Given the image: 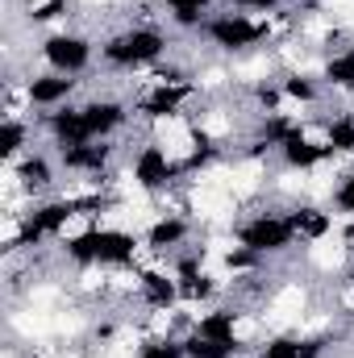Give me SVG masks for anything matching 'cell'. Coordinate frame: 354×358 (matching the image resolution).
<instances>
[{"label": "cell", "instance_id": "obj_11", "mask_svg": "<svg viewBox=\"0 0 354 358\" xmlns=\"http://www.w3.org/2000/svg\"><path fill=\"white\" fill-rule=\"evenodd\" d=\"M84 121H88V129H92V142H108L129 121V108L121 100H113V96H92L88 104H84Z\"/></svg>", "mask_w": 354, "mask_h": 358}, {"label": "cell", "instance_id": "obj_30", "mask_svg": "<svg viewBox=\"0 0 354 358\" xmlns=\"http://www.w3.org/2000/svg\"><path fill=\"white\" fill-rule=\"evenodd\" d=\"M179 292H183V300H213V292H217V283L208 279V275H196V279H187V283H179Z\"/></svg>", "mask_w": 354, "mask_h": 358}, {"label": "cell", "instance_id": "obj_9", "mask_svg": "<svg viewBox=\"0 0 354 358\" xmlns=\"http://www.w3.org/2000/svg\"><path fill=\"white\" fill-rule=\"evenodd\" d=\"M138 296H142V304L155 308V313H171L179 300H183L176 271H159V267L138 271Z\"/></svg>", "mask_w": 354, "mask_h": 358}, {"label": "cell", "instance_id": "obj_1", "mask_svg": "<svg viewBox=\"0 0 354 358\" xmlns=\"http://www.w3.org/2000/svg\"><path fill=\"white\" fill-rule=\"evenodd\" d=\"M163 55H167V34L159 25H129L100 42V59L117 71L155 67V63H163Z\"/></svg>", "mask_w": 354, "mask_h": 358}, {"label": "cell", "instance_id": "obj_25", "mask_svg": "<svg viewBox=\"0 0 354 358\" xmlns=\"http://www.w3.org/2000/svg\"><path fill=\"white\" fill-rule=\"evenodd\" d=\"M325 146L334 155H354V117L351 113H342V117H334L325 125Z\"/></svg>", "mask_w": 354, "mask_h": 358}, {"label": "cell", "instance_id": "obj_23", "mask_svg": "<svg viewBox=\"0 0 354 358\" xmlns=\"http://www.w3.org/2000/svg\"><path fill=\"white\" fill-rule=\"evenodd\" d=\"M96 229H100V225H88L84 234L63 238V255H67L76 267H96Z\"/></svg>", "mask_w": 354, "mask_h": 358}, {"label": "cell", "instance_id": "obj_13", "mask_svg": "<svg viewBox=\"0 0 354 358\" xmlns=\"http://www.w3.org/2000/svg\"><path fill=\"white\" fill-rule=\"evenodd\" d=\"M279 159H283L288 171H317L325 159H334V150L325 142H313L309 134H296V138H288L279 146Z\"/></svg>", "mask_w": 354, "mask_h": 358}, {"label": "cell", "instance_id": "obj_17", "mask_svg": "<svg viewBox=\"0 0 354 358\" xmlns=\"http://www.w3.org/2000/svg\"><path fill=\"white\" fill-rule=\"evenodd\" d=\"M325 342L321 338H300V334H279L259 346V358H321Z\"/></svg>", "mask_w": 354, "mask_h": 358}, {"label": "cell", "instance_id": "obj_33", "mask_svg": "<svg viewBox=\"0 0 354 358\" xmlns=\"http://www.w3.org/2000/svg\"><path fill=\"white\" fill-rule=\"evenodd\" d=\"M229 8H238V13H275L279 0H229Z\"/></svg>", "mask_w": 354, "mask_h": 358}, {"label": "cell", "instance_id": "obj_20", "mask_svg": "<svg viewBox=\"0 0 354 358\" xmlns=\"http://www.w3.org/2000/svg\"><path fill=\"white\" fill-rule=\"evenodd\" d=\"M29 138H34V125H29L21 113H4V121H0V159L17 163V159L25 155Z\"/></svg>", "mask_w": 354, "mask_h": 358}, {"label": "cell", "instance_id": "obj_22", "mask_svg": "<svg viewBox=\"0 0 354 358\" xmlns=\"http://www.w3.org/2000/svg\"><path fill=\"white\" fill-rule=\"evenodd\" d=\"M321 80H325L330 88H338V92H354V46H346L342 55H334V59L325 63Z\"/></svg>", "mask_w": 354, "mask_h": 358}, {"label": "cell", "instance_id": "obj_21", "mask_svg": "<svg viewBox=\"0 0 354 358\" xmlns=\"http://www.w3.org/2000/svg\"><path fill=\"white\" fill-rule=\"evenodd\" d=\"M159 4L167 8V17L179 29H204L208 8H213V0H159Z\"/></svg>", "mask_w": 354, "mask_h": 358}, {"label": "cell", "instance_id": "obj_31", "mask_svg": "<svg viewBox=\"0 0 354 358\" xmlns=\"http://www.w3.org/2000/svg\"><path fill=\"white\" fill-rule=\"evenodd\" d=\"M334 208L346 213V217H354V176H346L338 187H334Z\"/></svg>", "mask_w": 354, "mask_h": 358}, {"label": "cell", "instance_id": "obj_15", "mask_svg": "<svg viewBox=\"0 0 354 358\" xmlns=\"http://www.w3.org/2000/svg\"><path fill=\"white\" fill-rule=\"evenodd\" d=\"M187 234H192V225H187L179 213H163V217L150 221V229H146V250H150V255H171V250H179V246L187 242Z\"/></svg>", "mask_w": 354, "mask_h": 358}, {"label": "cell", "instance_id": "obj_4", "mask_svg": "<svg viewBox=\"0 0 354 358\" xmlns=\"http://www.w3.org/2000/svg\"><path fill=\"white\" fill-rule=\"evenodd\" d=\"M38 50H42L46 67L59 71V76H84L92 67V55H96V46H92L88 38H84V34H71V29L46 34Z\"/></svg>", "mask_w": 354, "mask_h": 358}, {"label": "cell", "instance_id": "obj_5", "mask_svg": "<svg viewBox=\"0 0 354 358\" xmlns=\"http://www.w3.org/2000/svg\"><path fill=\"white\" fill-rule=\"evenodd\" d=\"M176 176H179V163L159 146V142L138 146V155L129 159V179H134L142 192H163Z\"/></svg>", "mask_w": 354, "mask_h": 358}, {"label": "cell", "instance_id": "obj_32", "mask_svg": "<svg viewBox=\"0 0 354 358\" xmlns=\"http://www.w3.org/2000/svg\"><path fill=\"white\" fill-rule=\"evenodd\" d=\"M255 100H259V108H263V113H279V100H283V92L271 88V84H259V88H255Z\"/></svg>", "mask_w": 354, "mask_h": 358}, {"label": "cell", "instance_id": "obj_28", "mask_svg": "<svg viewBox=\"0 0 354 358\" xmlns=\"http://www.w3.org/2000/svg\"><path fill=\"white\" fill-rule=\"evenodd\" d=\"M67 8H71V0H42V4L29 8V21H34V25H50V21H59Z\"/></svg>", "mask_w": 354, "mask_h": 358}, {"label": "cell", "instance_id": "obj_16", "mask_svg": "<svg viewBox=\"0 0 354 358\" xmlns=\"http://www.w3.org/2000/svg\"><path fill=\"white\" fill-rule=\"evenodd\" d=\"M13 179L21 183V192H46L55 183V163L42 155V150H25L17 163H13Z\"/></svg>", "mask_w": 354, "mask_h": 358}, {"label": "cell", "instance_id": "obj_14", "mask_svg": "<svg viewBox=\"0 0 354 358\" xmlns=\"http://www.w3.org/2000/svg\"><path fill=\"white\" fill-rule=\"evenodd\" d=\"M25 217H29V221L42 229V238L50 242V238H63V234H67V221L80 217V213H76V200H71V196H59V200H42V204H34Z\"/></svg>", "mask_w": 354, "mask_h": 358}, {"label": "cell", "instance_id": "obj_34", "mask_svg": "<svg viewBox=\"0 0 354 358\" xmlns=\"http://www.w3.org/2000/svg\"><path fill=\"white\" fill-rule=\"evenodd\" d=\"M351 313H354V304H351Z\"/></svg>", "mask_w": 354, "mask_h": 358}, {"label": "cell", "instance_id": "obj_24", "mask_svg": "<svg viewBox=\"0 0 354 358\" xmlns=\"http://www.w3.org/2000/svg\"><path fill=\"white\" fill-rule=\"evenodd\" d=\"M242 346H229V342H213V338H200L196 329L183 338V355L187 358H234Z\"/></svg>", "mask_w": 354, "mask_h": 358}, {"label": "cell", "instance_id": "obj_26", "mask_svg": "<svg viewBox=\"0 0 354 358\" xmlns=\"http://www.w3.org/2000/svg\"><path fill=\"white\" fill-rule=\"evenodd\" d=\"M279 92L288 96V100H296V104H317L321 100V88H317V80L313 76H283V84H279Z\"/></svg>", "mask_w": 354, "mask_h": 358}, {"label": "cell", "instance_id": "obj_12", "mask_svg": "<svg viewBox=\"0 0 354 358\" xmlns=\"http://www.w3.org/2000/svg\"><path fill=\"white\" fill-rule=\"evenodd\" d=\"M138 259V238L129 229H96V267H129Z\"/></svg>", "mask_w": 354, "mask_h": 358}, {"label": "cell", "instance_id": "obj_29", "mask_svg": "<svg viewBox=\"0 0 354 358\" xmlns=\"http://www.w3.org/2000/svg\"><path fill=\"white\" fill-rule=\"evenodd\" d=\"M225 267L229 271H259L263 267V255H255L246 246H234V250H225Z\"/></svg>", "mask_w": 354, "mask_h": 358}, {"label": "cell", "instance_id": "obj_27", "mask_svg": "<svg viewBox=\"0 0 354 358\" xmlns=\"http://www.w3.org/2000/svg\"><path fill=\"white\" fill-rule=\"evenodd\" d=\"M134 358H187L183 355V338H150L138 346Z\"/></svg>", "mask_w": 354, "mask_h": 358}, {"label": "cell", "instance_id": "obj_2", "mask_svg": "<svg viewBox=\"0 0 354 358\" xmlns=\"http://www.w3.org/2000/svg\"><path fill=\"white\" fill-rule=\"evenodd\" d=\"M204 38H208V46H217L225 55H242L271 38V21H255V17L229 8V13H217L204 21Z\"/></svg>", "mask_w": 354, "mask_h": 358}, {"label": "cell", "instance_id": "obj_10", "mask_svg": "<svg viewBox=\"0 0 354 358\" xmlns=\"http://www.w3.org/2000/svg\"><path fill=\"white\" fill-rule=\"evenodd\" d=\"M192 92H196L192 84H155L138 100V113H142V121H167L192 100Z\"/></svg>", "mask_w": 354, "mask_h": 358}, {"label": "cell", "instance_id": "obj_8", "mask_svg": "<svg viewBox=\"0 0 354 358\" xmlns=\"http://www.w3.org/2000/svg\"><path fill=\"white\" fill-rule=\"evenodd\" d=\"M117 146L113 142H84V146H63L59 150V167L71 171V176H104L108 163H113Z\"/></svg>", "mask_w": 354, "mask_h": 358}, {"label": "cell", "instance_id": "obj_6", "mask_svg": "<svg viewBox=\"0 0 354 358\" xmlns=\"http://www.w3.org/2000/svg\"><path fill=\"white\" fill-rule=\"evenodd\" d=\"M42 129L50 134V142L63 150V146H84L92 142V129L84 121V104H63V108H50L42 113Z\"/></svg>", "mask_w": 354, "mask_h": 358}, {"label": "cell", "instance_id": "obj_19", "mask_svg": "<svg viewBox=\"0 0 354 358\" xmlns=\"http://www.w3.org/2000/svg\"><path fill=\"white\" fill-rule=\"evenodd\" d=\"M288 221H292V229H296L300 242H321V238L334 234V217L325 208H313V204H296L288 213Z\"/></svg>", "mask_w": 354, "mask_h": 358}, {"label": "cell", "instance_id": "obj_18", "mask_svg": "<svg viewBox=\"0 0 354 358\" xmlns=\"http://www.w3.org/2000/svg\"><path fill=\"white\" fill-rule=\"evenodd\" d=\"M238 321H242V313H238V308H208L204 317H196V325H192V329H196L200 338L242 346V342H238Z\"/></svg>", "mask_w": 354, "mask_h": 358}, {"label": "cell", "instance_id": "obj_7", "mask_svg": "<svg viewBox=\"0 0 354 358\" xmlns=\"http://www.w3.org/2000/svg\"><path fill=\"white\" fill-rule=\"evenodd\" d=\"M80 88V80L76 76H59V71H42V76H29L25 80V100H29V108H63L71 96Z\"/></svg>", "mask_w": 354, "mask_h": 358}, {"label": "cell", "instance_id": "obj_3", "mask_svg": "<svg viewBox=\"0 0 354 358\" xmlns=\"http://www.w3.org/2000/svg\"><path fill=\"white\" fill-rule=\"evenodd\" d=\"M234 238H238V246H246V250H255V255H283V250H292L300 238H296V229H292V221H288V213H255V217H246L238 229H234Z\"/></svg>", "mask_w": 354, "mask_h": 358}]
</instances>
